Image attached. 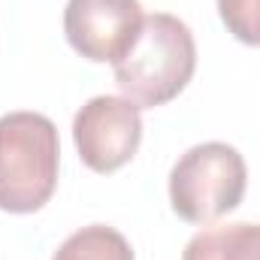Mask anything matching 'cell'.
Here are the masks:
<instances>
[{"mask_svg":"<svg viewBox=\"0 0 260 260\" xmlns=\"http://www.w3.org/2000/svg\"><path fill=\"white\" fill-rule=\"evenodd\" d=\"M73 142L88 170L106 176L133 160L142 142V115L127 97H91L73 118Z\"/></svg>","mask_w":260,"mask_h":260,"instance_id":"4","label":"cell"},{"mask_svg":"<svg viewBox=\"0 0 260 260\" xmlns=\"http://www.w3.org/2000/svg\"><path fill=\"white\" fill-rule=\"evenodd\" d=\"M115 67L121 94L139 109H154L176 100L197 70V43L191 27L170 12H151L130 52Z\"/></svg>","mask_w":260,"mask_h":260,"instance_id":"1","label":"cell"},{"mask_svg":"<svg viewBox=\"0 0 260 260\" xmlns=\"http://www.w3.org/2000/svg\"><path fill=\"white\" fill-rule=\"evenodd\" d=\"M52 260H136L127 236L106 224H88L67 236Z\"/></svg>","mask_w":260,"mask_h":260,"instance_id":"7","label":"cell"},{"mask_svg":"<svg viewBox=\"0 0 260 260\" xmlns=\"http://www.w3.org/2000/svg\"><path fill=\"white\" fill-rule=\"evenodd\" d=\"M218 15L239 43L260 46V0H218Z\"/></svg>","mask_w":260,"mask_h":260,"instance_id":"8","label":"cell"},{"mask_svg":"<svg viewBox=\"0 0 260 260\" xmlns=\"http://www.w3.org/2000/svg\"><path fill=\"white\" fill-rule=\"evenodd\" d=\"M248 185L245 157L227 142L191 145L170 170L173 212L188 224H212L230 215Z\"/></svg>","mask_w":260,"mask_h":260,"instance_id":"3","label":"cell"},{"mask_svg":"<svg viewBox=\"0 0 260 260\" xmlns=\"http://www.w3.org/2000/svg\"><path fill=\"white\" fill-rule=\"evenodd\" d=\"M142 21L139 0H67L64 6L67 43L94 64H118L136 43Z\"/></svg>","mask_w":260,"mask_h":260,"instance_id":"5","label":"cell"},{"mask_svg":"<svg viewBox=\"0 0 260 260\" xmlns=\"http://www.w3.org/2000/svg\"><path fill=\"white\" fill-rule=\"evenodd\" d=\"M61 142L43 112L0 115V209L12 215L40 212L58 188Z\"/></svg>","mask_w":260,"mask_h":260,"instance_id":"2","label":"cell"},{"mask_svg":"<svg viewBox=\"0 0 260 260\" xmlns=\"http://www.w3.org/2000/svg\"><path fill=\"white\" fill-rule=\"evenodd\" d=\"M182 260H260V224H221L188 239Z\"/></svg>","mask_w":260,"mask_h":260,"instance_id":"6","label":"cell"}]
</instances>
